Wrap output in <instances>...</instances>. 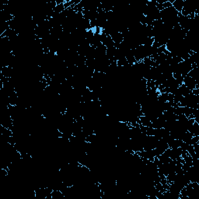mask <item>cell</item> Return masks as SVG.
Here are the masks:
<instances>
[{"label":"cell","mask_w":199,"mask_h":199,"mask_svg":"<svg viewBox=\"0 0 199 199\" xmlns=\"http://www.w3.org/2000/svg\"><path fill=\"white\" fill-rule=\"evenodd\" d=\"M184 1H182V0H176V1L172 2L173 7L178 13H181V12L182 9H183V6H184Z\"/></svg>","instance_id":"6da1fadb"}]
</instances>
